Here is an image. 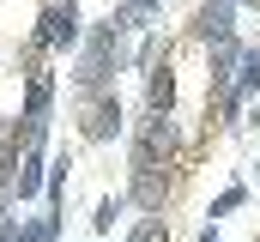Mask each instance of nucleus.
<instances>
[{
  "instance_id": "f257e3e1",
  "label": "nucleus",
  "mask_w": 260,
  "mask_h": 242,
  "mask_svg": "<svg viewBox=\"0 0 260 242\" xmlns=\"http://www.w3.org/2000/svg\"><path fill=\"white\" fill-rule=\"evenodd\" d=\"M133 194H139L145 206H157V200H164V176H157V170L145 164V170H139V182H133Z\"/></svg>"
},
{
  "instance_id": "f03ea898",
  "label": "nucleus",
  "mask_w": 260,
  "mask_h": 242,
  "mask_svg": "<svg viewBox=\"0 0 260 242\" xmlns=\"http://www.w3.org/2000/svg\"><path fill=\"white\" fill-rule=\"evenodd\" d=\"M170 139H176V133H170V127H164V121H157V127H151V133H145V164H151V158H157V152H170Z\"/></svg>"
},
{
  "instance_id": "7ed1b4c3",
  "label": "nucleus",
  "mask_w": 260,
  "mask_h": 242,
  "mask_svg": "<svg viewBox=\"0 0 260 242\" xmlns=\"http://www.w3.org/2000/svg\"><path fill=\"white\" fill-rule=\"evenodd\" d=\"M133 242H164V224H139V236Z\"/></svg>"
}]
</instances>
